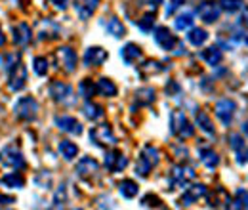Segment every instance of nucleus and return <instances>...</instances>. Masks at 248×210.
I'll use <instances>...</instances> for the list:
<instances>
[{"instance_id":"1a4fd4ad","label":"nucleus","mask_w":248,"mask_h":210,"mask_svg":"<svg viewBox=\"0 0 248 210\" xmlns=\"http://www.w3.org/2000/svg\"><path fill=\"white\" fill-rule=\"evenodd\" d=\"M235 113H237V103H235L233 99H229V97L219 99L216 105H214V115L219 119V122H221L225 128L231 126Z\"/></svg>"},{"instance_id":"9d476101","label":"nucleus","mask_w":248,"mask_h":210,"mask_svg":"<svg viewBox=\"0 0 248 210\" xmlns=\"http://www.w3.org/2000/svg\"><path fill=\"white\" fill-rule=\"evenodd\" d=\"M10 79H8V88L12 92H19L25 88L27 84V67L19 61L17 65H14L10 71Z\"/></svg>"},{"instance_id":"f257e3e1","label":"nucleus","mask_w":248,"mask_h":210,"mask_svg":"<svg viewBox=\"0 0 248 210\" xmlns=\"http://www.w3.org/2000/svg\"><path fill=\"white\" fill-rule=\"evenodd\" d=\"M158 161H160V153H158V149H156L155 145L147 144V145L143 147V151H141L140 159L136 161V174H138L140 178H147L149 172L158 164Z\"/></svg>"},{"instance_id":"cd10ccee","label":"nucleus","mask_w":248,"mask_h":210,"mask_svg":"<svg viewBox=\"0 0 248 210\" xmlns=\"http://www.w3.org/2000/svg\"><path fill=\"white\" fill-rule=\"evenodd\" d=\"M199 157H201V162L206 166V168H216L219 164V157L214 149L210 147H201L199 149Z\"/></svg>"},{"instance_id":"e433bc0d","label":"nucleus","mask_w":248,"mask_h":210,"mask_svg":"<svg viewBox=\"0 0 248 210\" xmlns=\"http://www.w3.org/2000/svg\"><path fill=\"white\" fill-rule=\"evenodd\" d=\"M21 60V56H19V52H8V54H4L2 58H0V65H2V69H6V71H10L14 65H17Z\"/></svg>"},{"instance_id":"dca6fc26","label":"nucleus","mask_w":248,"mask_h":210,"mask_svg":"<svg viewBox=\"0 0 248 210\" xmlns=\"http://www.w3.org/2000/svg\"><path fill=\"white\" fill-rule=\"evenodd\" d=\"M56 126L62 132L73 134V136H80L82 134V124L75 119V117H71V115H58L56 117Z\"/></svg>"},{"instance_id":"b1692460","label":"nucleus","mask_w":248,"mask_h":210,"mask_svg":"<svg viewBox=\"0 0 248 210\" xmlns=\"http://www.w3.org/2000/svg\"><path fill=\"white\" fill-rule=\"evenodd\" d=\"M117 84L111 81V79H107V77H101L97 82H95V94H101L103 97H115L117 96Z\"/></svg>"},{"instance_id":"7c9ffc66","label":"nucleus","mask_w":248,"mask_h":210,"mask_svg":"<svg viewBox=\"0 0 248 210\" xmlns=\"http://www.w3.org/2000/svg\"><path fill=\"white\" fill-rule=\"evenodd\" d=\"M201 58L206 61L208 65L216 67V65H219L221 60H223V54H221V50H219L217 46H210V48H206V50L201 52Z\"/></svg>"},{"instance_id":"c9c22d12","label":"nucleus","mask_w":248,"mask_h":210,"mask_svg":"<svg viewBox=\"0 0 248 210\" xmlns=\"http://www.w3.org/2000/svg\"><path fill=\"white\" fill-rule=\"evenodd\" d=\"M78 94L84 99H92L93 96H95V84H93L90 79H82L80 84H78Z\"/></svg>"},{"instance_id":"aec40b11","label":"nucleus","mask_w":248,"mask_h":210,"mask_svg":"<svg viewBox=\"0 0 248 210\" xmlns=\"http://www.w3.org/2000/svg\"><path fill=\"white\" fill-rule=\"evenodd\" d=\"M208 207L214 209H231V197L227 195V191L223 187H217L210 193L208 197Z\"/></svg>"},{"instance_id":"4be33fe9","label":"nucleus","mask_w":248,"mask_h":210,"mask_svg":"<svg viewBox=\"0 0 248 210\" xmlns=\"http://www.w3.org/2000/svg\"><path fill=\"white\" fill-rule=\"evenodd\" d=\"M141 48L138 46V44H134V42H128V44H124L123 50H121V60L124 61V65H134V63H138V61L141 60Z\"/></svg>"},{"instance_id":"423d86ee","label":"nucleus","mask_w":248,"mask_h":210,"mask_svg":"<svg viewBox=\"0 0 248 210\" xmlns=\"http://www.w3.org/2000/svg\"><path fill=\"white\" fill-rule=\"evenodd\" d=\"M195 180V168L191 164H176L168 174V185L170 189L186 187L187 183Z\"/></svg>"},{"instance_id":"473e14b6","label":"nucleus","mask_w":248,"mask_h":210,"mask_svg":"<svg viewBox=\"0 0 248 210\" xmlns=\"http://www.w3.org/2000/svg\"><path fill=\"white\" fill-rule=\"evenodd\" d=\"M195 115H197V126H199L204 134H208V136H214V134H216L214 124H212V120H210V117H208V113L199 111V113H195Z\"/></svg>"},{"instance_id":"9b49d317","label":"nucleus","mask_w":248,"mask_h":210,"mask_svg":"<svg viewBox=\"0 0 248 210\" xmlns=\"http://www.w3.org/2000/svg\"><path fill=\"white\" fill-rule=\"evenodd\" d=\"M153 38H155V42L164 50V52H170V50H174L176 46H178V36L176 34H172V31L168 29V27H156L155 32H153Z\"/></svg>"},{"instance_id":"6ab92c4d","label":"nucleus","mask_w":248,"mask_h":210,"mask_svg":"<svg viewBox=\"0 0 248 210\" xmlns=\"http://www.w3.org/2000/svg\"><path fill=\"white\" fill-rule=\"evenodd\" d=\"M97 8H99V0H75V12L82 21L90 19Z\"/></svg>"},{"instance_id":"de8ad7c7","label":"nucleus","mask_w":248,"mask_h":210,"mask_svg":"<svg viewBox=\"0 0 248 210\" xmlns=\"http://www.w3.org/2000/svg\"><path fill=\"white\" fill-rule=\"evenodd\" d=\"M14 203H16L14 197H10V195H2V193H0V207H10V205H14Z\"/></svg>"},{"instance_id":"2eb2a0df","label":"nucleus","mask_w":248,"mask_h":210,"mask_svg":"<svg viewBox=\"0 0 248 210\" xmlns=\"http://www.w3.org/2000/svg\"><path fill=\"white\" fill-rule=\"evenodd\" d=\"M107 58H109L107 50H103L101 46H90V48H86L82 61L86 67H99L101 63L107 61Z\"/></svg>"},{"instance_id":"f704fd0d","label":"nucleus","mask_w":248,"mask_h":210,"mask_svg":"<svg viewBox=\"0 0 248 210\" xmlns=\"http://www.w3.org/2000/svg\"><path fill=\"white\" fill-rule=\"evenodd\" d=\"M105 29H107V32H109L111 36H115V38H123L124 34H126V29H124V25L121 23L119 17H111V19L107 21Z\"/></svg>"},{"instance_id":"c85d7f7f","label":"nucleus","mask_w":248,"mask_h":210,"mask_svg":"<svg viewBox=\"0 0 248 210\" xmlns=\"http://www.w3.org/2000/svg\"><path fill=\"white\" fill-rule=\"evenodd\" d=\"M138 191H140V185L134 180L126 178V180L119 181V193L123 195L124 199H134V197L138 195Z\"/></svg>"},{"instance_id":"ddd939ff","label":"nucleus","mask_w":248,"mask_h":210,"mask_svg":"<svg viewBox=\"0 0 248 210\" xmlns=\"http://www.w3.org/2000/svg\"><path fill=\"white\" fill-rule=\"evenodd\" d=\"M128 166V159L124 157L119 149H109L105 153V168L115 174V172H121Z\"/></svg>"},{"instance_id":"4468645a","label":"nucleus","mask_w":248,"mask_h":210,"mask_svg":"<svg viewBox=\"0 0 248 210\" xmlns=\"http://www.w3.org/2000/svg\"><path fill=\"white\" fill-rule=\"evenodd\" d=\"M219 14H221V8L216 2H201L199 8H197V16L204 23H216L219 19Z\"/></svg>"},{"instance_id":"49530a36","label":"nucleus","mask_w":248,"mask_h":210,"mask_svg":"<svg viewBox=\"0 0 248 210\" xmlns=\"http://www.w3.org/2000/svg\"><path fill=\"white\" fill-rule=\"evenodd\" d=\"M50 4L56 8V10H67V6H69V0H50Z\"/></svg>"},{"instance_id":"c03bdc74","label":"nucleus","mask_w":248,"mask_h":210,"mask_svg":"<svg viewBox=\"0 0 248 210\" xmlns=\"http://www.w3.org/2000/svg\"><path fill=\"white\" fill-rule=\"evenodd\" d=\"M221 8L225 12H237L243 8V0H221Z\"/></svg>"},{"instance_id":"a19ab883","label":"nucleus","mask_w":248,"mask_h":210,"mask_svg":"<svg viewBox=\"0 0 248 210\" xmlns=\"http://www.w3.org/2000/svg\"><path fill=\"white\" fill-rule=\"evenodd\" d=\"M153 25H155V14H145V16L138 21V27L143 31V32H151Z\"/></svg>"},{"instance_id":"3c124183","label":"nucleus","mask_w":248,"mask_h":210,"mask_svg":"<svg viewBox=\"0 0 248 210\" xmlns=\"http://www.w3.org/2000/svg\"><path fill=\"white\" fill-rule=\"evenodd\" d=\"M160 2H162V0H151V4H153V6H158Z\"/></svg>"},{"instance_id":"a211bd4d","label":"nucleus","mask_w":248,"mask_h":210,"mask_svg":"<svg viewBox=\"0 0 248 210\" xmlns=\"http://www.w3.org/2000/svg\"><path fill=\"white\" fill-rule=\"evenodd\" d=\"M206 195V185H202V183H193L191 187H187L186 191H184V195H182V199H180V205H184V207H189V205H193V203H197L201 197H204Z\"/></svg>"},{"instance_id":"4c0bfd02","label":"nucleus","mask_w":248,"mask_h":210,"mask_svg":"<svg viewBox=\"0 0 248 210\" xmlns=\"http://www.w3.org/2000/svg\"><path fill=\"white\" fill-rule=\"evenodd\" d=\"M174 25L178 31H189L193 27V16L191 14H180L176 19H174Z\"/></svg>"},{"instance_id":"bb28decb","label":"nucleus","mask_w":248,"mask_h":210,"mask_svg":"<svg viewBox=\"0 0 248 210\" xmlns=\"http://www.w3.org/2000/svg\"><path fill=\"white\" fill-rule=\"evenodd\" d=\"M155 99H156L155 90H153V88H149V86L138 88L136 94H134V101H136L138 105H151Z\"/></svg>"},{"instance_id":"ea45409f","label":"nucleus","mask_w":248,"mask_h":210,"mask_svg":"<svg viewBox=\"0 0 248 210\" xmlns=\"http://www.w3.org/2000/svg\"><path fill=\"white\" fill-rule=\"evenodd\" d=\"M32 69H34V73H36L38 77H44V75L48 73V60L42 58V56L34 58V60H32Z\"/></svg>"},{"instance_id":"7ed1b4c3","label":"nucleus","mask_w":248,"mask_h":210,"mask_svg":"<svg viewBox=\"0 0 248 210\" xmlns=\"http://www.w3.org/2000/svg\"><path fill=\"white\" fill-rule=\"evenodd\" d=\"M170 134L176 136V138H191L195 134V128L193 124L187 120L186 113L180 111V109H174L170 113Z\"/></svg>"},{"instance_id":"a18cd8bd","label":"nucleus","mask_w":248,"mask_h":210,"mask_svg":"<svg viewBox=\"0 0 248 210\" xmlns=\"http://www.w3.org/2000/svg\"><path fill=\"white\" fill-rule=\"evenodd\" d=\"M186 0H168V6H166V16H172L178 8H182V4H184Z\"/></svg>"},{"instance_id":"c756f323","label":"nucleus","mask_w":248,"mask_h":210,"mask_svg":"<svg viewBox=\"0 0 248 210\" xmlns=\"http://www.w3.org/2000/svg\"><path fill=\"white\" fill-rule=\"evenodd\" d=\"M0 183L4 185V187H12V189H21L23 185H25V178L19 174V172H10V174H6V176H2L0 178Z\"/></svg>"},{"instance_id":"39448f33","label":"nucleus","mask_w":248,"mask_h":210,"mask_svg":"<svg viewBox=\"0 0 248 210\" xmlns=\"http://www.w3.org/2000/svg\"><path fill=\"white\" fill-rule=\"evenodd\" d=\"M54 60H56V67L62 69L63 73H75L77 65H78V56L71 46H60L54 52Z\"/></svg>"},{"instance_id":"412c9836","label":"nucleus","mask_w":248,"mask_h":210,"mask_svg":"<svg viewBox=\"0 0 248 210\" xmlns=\"http://www.w3.org/2000/svg\"><path fill=\"white\" fill-rule=\"evenodd\" d=\"M62 34H60V27L50 21V19H44L38 23V38L40 40H58Z\"/></svg>"},{"instance_id":"f3484780","label":"nucleus","mask_w":248,"mask_h":210,"mask_svg":"<svg viewBox=\"0 0 248 210\" xmlns=\"http://www.w3.org/2000/svg\"><path fill=\"white\" fill-rule=\"evenodd\" d=\"M12 38L17 46H29L32 40V31L27 23H17L12 27Z\"/></svg>"},{"instance_id":"58836bf2","label":"nucleus","mask_w":248,"mask_h":210,"mask_svg":"<svg viewBox=\"0 0 248 210\" xmlns=\"http://www.w3.org/2000/svg\"><path fill=\"white\" fill-rule=\"evenodd\" d=\"M248 197H247V189H239L237 193H235V199H231V209H247Z\"/></svg>"},{"instance_id":"0eeeda50","label":"nucleus","mask_w":248,"mask_h":210,"mask_svg":"<svg viewBox=\"0 0 248 210\" xmlns=\"http://www.w3.org/2000/svg\"><path fill=\"white\" fill-rule=\"evenodd\" d=\"M14 115L19 120H34L38 117V103L32 96H23L14 105Z\"/></svg>"},{"instance_id":"2f4dec72","label":"nucleus","mask_w":248,"mask_h":210,"mask_svg":"<svg viewBox=\"0 0 248 210\" xmlns=\"http://www.w3.org/2000/svg\"><path fill=\"white\" fill-rule=\"evenodd\" d=\"M82 113H84L86 119H90V120L103 119V107L97 105V103H93V101H90V99H86V103H84V107H82Z\"/></svg>"},{"instance_id":"72a5a7b5","label":"nucleus","mask_w":248,"mask_h":210,"mask_svg":"<svg viewBox=\"0 0 248 210\" xmlns=\"http://www.w3.org/2000/svg\"><path fill=\"white\" fill-rule=\"evenodd\" d=\"M187 40L193 44V46H202L206 40H208V32L204 29H201V27H191L189 32H187Z\"/></svg>"},{"instance_id":"37998d69","label":"nucleus","mask_w":248,"mask_h":210,"mask_svg":"<svg viewBox=\"0 0 248 210\" xmlns=\"http://www.w3.org/2000/svg\"><path fill=\"white\" fill-rule=\"evenodd\" d=\"M65 203H67V189H65V185H60V189H58L56 195H54V205H52V209L65 207Z\"/></svg>"},{"instance_id":"6e6552de","label":"nucleus","mask_w":248,"mask_h":210,"mask_svg":"<svg viewBox=\"0 0 248 210\" xmlns=\"http://www.w3.org/2000/svg\"><path fill=\"white\" fill-rule=\"evenodd\" d=\"M90 140L97 147H115L117 145V136L113 134L109 124H97L90 130Z\"/></svg>"},{"instance_id":"a878e982","label":"nucleus","mask_w":248,"mask_h":210,"mask_svg":"<svg viewBox=\"0 0 248 210\" xmlns=\"http://www.w3.org/2000/svg\"><path fill=\"white\" fill-rule=\"evenodd\" d=\"M58 151H60V155L65 161H75V157L78 155V145L75 142H71V140H62L58 144Z\"/></svg>"},{"instance_id":"79ce46f5","label":"nucleus","mask_w":248,"mask_h":210,"mask_svg":"<svg viewBox=\"0 0 248 210\" xmlns=\"http://www.w3.org/2000/svg\"><path fill=\"white\" fill-rule=\"evenodd\" d=\"M141 207H145V209H149V207H153V209H164L162 201H160L156 195H151V193L141 199Z\"/></svg>"},{"instance_id":"f03ea898","label":"nucleus","mask_w":248,"mask_h":210,"mask_svg":"<svg viewBox=\"0 0 248 210\" xmlns=\"http://www.w3.org/2000/svg\"><path fill=\"white\" fill-rule=\"evenodd\" d=\"M0 164L2 166H8L12 170H23V168H27V161H25L23 153H21V149L17 145H14V144H10V145H6V147L0 149Z\"/></svg>"},{"instance_id":"393cba45","label":"nucleus","mask_w":248,"mask_h":210,"mask_svg":"<svg viewBox=\"0 0 248 210\" xmlns=\"http://www.w3.org/2000/svg\"><path fill=\"white\" fill-rule=\"evenodd\" d=\"M170 65H164V63H160V61H155V60H149V61H143L141 65H138V69H140V75L141 77H149L151 73L155 75V73H162V71H166Z\"/></svg>"},{"instance_id":"f8f14e48","label":"nucleus","mask_w":248,"mask_h":210,"mask_svg":"<svg viewBox=\"0 0 248 210\" xmlns=\"http://www.w3.org/2000/svg\"><path fill=\"white\" fill-rule=\"evenodd\" d=\"M75 170H77V174H78L80 178L92 180V178L97 176V172H99V162H97L95 159H92V157H82V159L77 162Z\"/></svg>"},{"instance_id":"8fccbe9b","label":"nucleus","mask_w":248,"mask_h":210,"mask_svg":"<svg viewBox=\"0 0 248 210\" xmlns=\"http://www.w3.org/2000/svg\"><path fill=\"white\" fill-rule=\"evenodd\" d=\"M4 44H6V34L2 32V27H0V48H2Z\"/></svg>"},{"instance_id":"5701e85b","label":"nucleus","mask_w":248,"mask_h":210,"mask_svg":"<svg viewBox=\"0 0 248 210\" xmlns=\"http://www.w3.org/2000/svg\"><path fill=\"white\" fill-rule=\"evenodd\" d=\"M229 145L237 153V162L245 166L247 164V145H245V140L239 134H231L229 136Z\"/></svg>"},{"instance_id":"20e7f679","label":"nucleus","mask_w":248,"mask_h":210,"mask_svg":"<svg viewBox=\"0 0 248 210\" xmlns=\"http://www.w3.org/2000/svg\"><path fill=\"white\" fill-rule=\"evenodd\" d=\"M48 94L54 101L62 103V105H75L77 103V97H75V90L71 84L63 82V81H54L50 82V88H48Z\"/></svg>"},{"instance_id":"09e8293b","label":"nucleus","mask_w":248,"mask_h":210,"mask_svg":"<svg viewBox=\"0 0 248 210\" xmlns=\"http://www.w3.org/2000/svg\"><path fill=\"white\" fill-rule=\"evenodd\" d=\"M180 90H182V88H180V84H178L176 81H170L168 86H166V94H170V96L176 94V92H180Z\"/></svg>"}]
</instances>
